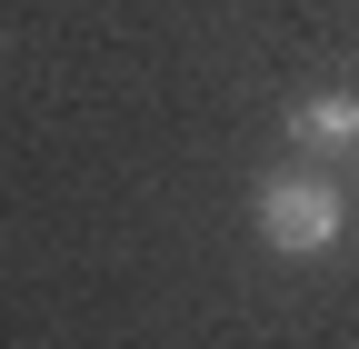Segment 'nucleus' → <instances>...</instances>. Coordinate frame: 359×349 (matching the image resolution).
<instances>
[{
  "label": "nucleus",
  "mask_w": 359,
  "mask_h": 349,
  "mask_svg": "<svg viewBox=\"0 0 359 349\" xmlns=\"http://www.w3.org/2000/svg\"><path fill=\"white\" fill-rule=\"evenodd\" d=\"M290 150H359V90H309L290 100Z\"/></svg>",
  "instance_id": "obj_2"
},
{
  "label": "nucleus",
  "mask_w": 359,
  "mask_h": 349,
  "mask_svg": "<svg viewBox=\"0 0 359 349\" xmlns=\"http://www.w3.org/2000/svg\"><path fill=\"white\" fill-rule=\"evenodd\" d=\"M250 220H259V249L269 259H330L339 230H349V200H339V180L320 160H280V170H259Z\"/></svg>",
  "instance_id": "obj_1"
}]
</instances>
